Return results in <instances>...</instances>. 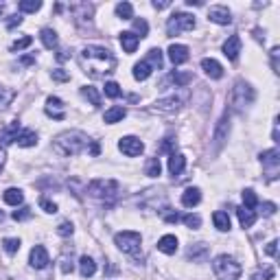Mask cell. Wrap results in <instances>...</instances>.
I'll list each match as a JSON object with an SVG mask.
<instances>
[{
  "instance_id": "42",
  "label": "cell",
  "mask_w": 280,
  "mask_h": 280,
  "mask_svg": "<svg viewBox=\"0 0 280 280\" xmlns=\"http://www.w3.org/2000/svg\"><path fill=\"white\" fill-rule=\"evenodd\" d=\"M2 247L7 254H16L20 249V239H4L2 241Z\"/></svg>"
},
{
  "instance_id": "24",
  "label": "cell",
  "mask_w": 280,
  "mask_h": 280,
  "mask_svg": "<svg viewBox=\"0 0 280 280\" xmlns=\"http://www.w3.org/2000/svg\"><path fill=\"white\" fill-rule=\"evenodd\" d=\"M79 271H81L83 278H90L96 274V262L92 256H81L79 258Z\"/></svg>"
},
{
  "instance_id": "45",
  "label": "cell",
  "mask_w": 280,
  "mask_h": 280,
  "mask_svg": "<svg viewBox=\"0 0 280 280\" xmlns=\"http://www.w3.org/2000/svg\"><path fill=\"white\" fill-rule=\"evenodd\" d=\"M134 29H136V33H138V39L140 37H147V33H149V24L140 18V20H134Z\"/></svg>"
},
{
  "instance_id": "28",
  "label": "cell",
  "mask_w": 280,
  "mask_h": 280,
  "mask_svg": "<svg viewBox=\"0 0 280 280\" xmlns=\"http://www.w3.org/2000/svg\"><path fill=\"white\" fill-rule=\"evenodd\" d=\"M125 114H127V109H125V107H121V105H114V107H109L107 112L103 114V121L112 125V122L122 121V118H125Z\"/></svg>"
},
{
  "instance_id": "19",
  "label": "cell",
  "mask_w": 280,
  "mask_h": 280,
  "mask_svg": "<svg viewBox=\"0 0 280 280\" xmlns=\"http://www.w3.org/2000/svg\"><path fill=\"white\" fill-rule=\"evenodd\" d=\"M138 35L131 33V31H125V33H121V46L122 51L127 52V55H131V52H136V48H138Z\"/></svg>"
},
{
  "instance_id": "2",
  "label": "cell",
  "mask_w": 280,
  "mask_h": 280,
  "mask_svg": "<svg viewBox=\"0 0 280 280\" xmlns=\"http://www.w3.org/2000/svg\"><path fill=\"white\" fill-rule=\"evenodd\" d=\"M92 140L88 138L83 131L79 129H70V131H64V134H59L55 138V142H52V149H55L59 156L68 158V156H79L81 151H86L88 147H90Z\"/></svg>"
},
{
  "instance_id": "1",
  "label": "cell",
  "mask_w": 280,
  "mask_h": 280,
  "mask_svg": "<svg viewBox=\"0 0 280 280\" xmlns=\"http://www.w3.org/2000/svg\"><path fill=\"white\" fill-rule=\"evenodd\" d=\"M79 61H81L83 70H86L92 79L105 77V74L114 72V68H116L114 55L103 46H86L81 51V55H79Z\"/></svg>"
},
{
  "instance_id": "47",
  "label": "cell",
  "mask_w": 280,
  "mask_h": 280,
  "mask_svg": "<svg viewBox=\"0 0 280 280\" xmlns=\"http://www.w3.org/2000/svg\"><path fill=\"white\" fill-rule=\"evenodd\" d=\"M31 208L29 206H24V208H20V210H16V212H13V219H16V221H26V219H31Z\"/></svg>"
},
{
  "instance_id": "48",
  "label": "cell",
  "mask_w": 280,
  "mask_h": 280,
  "mask_svg": "<svg viewBox=\"0 0 280 280\" xmlns=\"http://www.w3.org/2000/svg\"><path fill=\"white\" fill-rule=\"evenodd\" d=\"M39 206H42L46 212H51V214L57 212V204H55V201H51V199H46V197H42V199H39Z\"/></svg>"
},
{
  "instance_id": "32",
  "label": "cell",
  "mask_w": 280,
  "mask_h": 280,
  "mask_svg": "<svg viewBox=\"0 0 280 280\" xmlns=\"http://www.w3.org/2000/svg\"><path fill=\"white\" fill-rule=\"evenodd\" d=\"M13 99H16V90H11V88H0V109H7Z\"/></svg>"
},
{
  "instance_id": "35",
  "label": "cell",
  "mask_w": 280,
  "mask_h": 280,
  "mask_svg": "<svg viewBox=\"0 0 280 280\" xmlns=\"http://www.w3.org/2000/svg\"><path fill=\"white\" fill-rule=\"evenodd\" d=\"M18 9L24 13H35L42 9V2H39V0H22V2L18 4Z\"/></svg>"
},
{
  "instance_id": "55",
  "label": "cell",
  "mask_w": 280,
  "mask_h": 280,
  "mask_svg": "<svg viewBox=\"0 0 280 280\" xmlns=\"http://www.w3.org/2000/svg\"><path fill=\"white\" fill-rule=\"evenodd\" d=\"M164 219H166L169 223H177V221H182V217H179L177 212H166V214H164Z\"/></svg>"
},
{
  "instance_id": "6",
  "label": "cell",
  "mask_w": 280,
  "mask_h": 280,
  "mask_svg": "<svg viewBox=\"0 0 280 280\" xmlns=\"http://www.w3.org/2000/svg\"><path fill=\"white\" fill-rule=\"evenodd\" d=\"M192 29H195V16H191V13L175 11L173 16L169 18V22H166L169 35H179V33H184V31H192Z\"/></svg>"
},
{
  "instance_id": "59",
  "label": "cell",
  "mask_w": 280,
  "mask_h": 280,
  "mask_svg": "<svg viewBox=\"0 0 280 280\" xmlns=\"http://www.w3.org/2000/svg\"><path fill=\"white\" fill-rule=\"evenodd\" d=\"M22 64H26V66H29V64H35V57H22Z\"/></svg>"
},
{
  "instance_id": "57",
  "label": "cell",
  "mask_w": 280,
  "mask_h": 280,
  "mask_svg": "<svg viewBox=\"0 0 280 280\" xmlns=\"http://www.w3.org/2000/svg\"><path fill=\"white\" fill-rule=\"evenodd\" d=\"M4 160H7V153H4V149H0V173H2V166H4Z\"/></svg>"
},
{
  "instance_id": "21",
  "label": "cell",
  "mask_w": 280,
  "mask_h": 280,
  "mask_svg": "<svg viewBox=\"0 0 280 280\" xmlns=\"http://www.w3.org/2000/svg\"><path fill=\"white\" fill-rule=\"evenodd\" d=\"M184 166H186V158L182 156V153H171L169 158V171L173 177H177V175H182Z\"/></svg>"
},
{
  "instance_id": "58",
  "label": "cell",
  "mask_w": 280,
  "mask_h": 280,
  "mask_svg": "<svg viewBox=\"0 0 280 280\" xmlns=\"http://www.w3.org/2000/svg\"><path fill=\"white\" fill-rule=\"evenodd\" d=\"M68 51H59V55H57V59H59V61H64V59H68Z\"/></svg>"
},
{
  "instance_id": "4",
  "label": "cell",
  "mask_w": 280,
  "mask_h": 280,
  "mask_svg": "<svg viewBox=\"0 0 280 280\" xmlns=\"http://www.w3.org/2000/svg\"><path fill=\"white\" fill-rule=\"evenodd\" d=\"M88 192L96 199H114L118 195V182L116 179H94L88 184Z\"/></svg>"
},
{
  "instance_id": "40",
  "label": "cell",
  "mask_w": 280,
  "mask_h": 280,
  "mask_svg": "<svg viewBox=\"0 0 280 280\" xmlns=\"http://www.w3.org/2000/svg\"><path fill=\"white\" fill-rule=\"evenodd\" d=\"M59 269H61V274H70V271L74 269L72 256H68V254H64V256L59 258Z\"/></svg>"
},
{
  "instance_id": "5",
  "label": "cell",
  "mask_w": 280,
  "mask_h": 280,
  "mask_svg": "<svg viewBox=\"0 0 280 280\" xmlns=\"http://www.w3.org/2000/svg\"><path fill=\"white\" fill-rule=\"evenodd\" d=\"M254 99H256V92H254V88L249 83L245 81L234 83V88H232V105L236 109H245L247 105L254 103Z\"/></svg>"
},
{
  "instance_id": "11",
  "label": "cell",
  "mask_w": 280,
  "mask_h": 280,
  "mask_svg": "<svg viewBox=\"0 0 280 280\" xmlns=\"http://www.w3.org/2000/svg\"><path fill=\"white\" fill-rule=\"evenodd\" d=\"M46 114L51 118H55V121H64L66 118V112H64V101L57 99V96H48L46 99Z\"/></svg>"
},
{
  "instance_id": "25",
  "label": "cell",
  "mask_w": 280,
  "mask_h": 280,
  "mask_svg": "<svg viewBox=\"0 0 280 280\" xmlns=\"http://www.w3.org/2000/svg\"><path fill=\"white\" fill-rule=\"evenodd\" d=\"M151 72H153V68H151V64H149L147 59L138 61V64L134 66V79L136 81H144V79H149Z\"/></svg>"
},
{
  "instance_id": "53",
  "label": "cell",
  "mask_w": 280,
  "mask_h": 280,
  "mask_svg": "<svg viewBox=\"0 0 280 280\" xmlns=\"http://www.w3.org/2000/svg\"><path fill=\"white\" fill-rule=\"evenodd\" d=\"M173 144H175V140H173V138H164V142H162L160 151H169V153H175V151H173Z\"/></svg>"
},
{
  "instance_id": "56",
  "label": "cell",
  "mask_w": 280,
  "mask_h": 280,
  "mask_svg": "<svg viewBox=\"0 0 280 280\" xmlns=\"http://www.w3.org/2000/svg\"><path fill=\"white\" fill-rule=\"evenodd\" d=\"M169 0H162V2H158V0H156V2H153V7H156L158 9V11H160V9H166V7H169Z\"/></svg>"
},
{
  "instance_id": "20",
  "label": "cell",
  "mask_w": 280,
  "mask_h": 280,
  "mask_svg": "<svg viewBox=\"0 0 280 280\" xmlns=\"http://www.w3.org/2000/svg\"><path fill=\"white\" fill-rule=\"evenodd\" d=\"M158 249H160L162 254H175L177 252V236L164 234L160 241H158Z\"/></svg>"
},
{
  "instance_id": "10",
  "label": "cell",
  "mask_w": 280,
  "mask_h": 280,
  "mask_svg": "<svg viewBox=\"0 0 280 280\" xmlns=\"http://www.w3.org/2000/svg\"><path fill=\"white\" fill-rule=\"evenodd\" d=\"M29 262H31V267H35V269H44V267L51 262L46 247H44V245H35L29 254Z\"/></svg>"
},
{
  "instance_id": "27",
  "label": "cell",
  "mask_w": 280,
  "mask_h": 280,
  "mask_svg": "<svg viewBox=\"0 0 280 280\" xmlns=\"http://www.w3.org/2000/svg\"><path fill=\"white\" fill-rule=\"evenodd\" d=\"M2 199H4V204H9V206H20L22 201H24V195H22L20 188H7V191L2 192Z\"/></svg>"
},
{
  "instance_id": "8",
  "label": "cell",
  "mask_w": 280,
  "mask_h": 280,
  "mask_svg": "<svg viewBox=\"0 0 280 280\" xmlns=\"http://www.w3.org/2000/svg\"><path fill=\"white\" fill-rule=\"evenodd\" d=\"M261 162H262V169H265L267 179L278 177V171H280V151H278V149L262 151L261 153Z\"/></svg>"
},
{
  "instance_id": "54",
  "label": "cell",
  "mask_w": 280,
  "mask_h": 280,
  "mask_svg": "<svg viewBox=\"0 0 280 280\" xmlns=\"http://www.w3.org/2000/svg\"><path fill=\"white\" fill-rule=\"evenodd\" d=\"M276 241H271V243H267V247H265V254L267 256H276V252H278V247H276Z\"/></svg>"
},
{
  "instance_id": "61",
  "label": "cell",
  "mask_w": 280,
  "mask_h": 280,
  "mask_svg": "<svg viewBox=\"0 0 280 280\" xmlns=\"http://www.w3.org/2000/svg\"><path fill=\"white\" fill-rule=\"evenodd\" d=\"M0 13H2V4H0Z\"/></svg>"
},
{
  "instance_id": "41",
  "label": "cell",
  "mask_w": 280,
  "mask_h": 280,
  "mask_svg": "<svg viewBox=\"0 0 280 280\" xmlns=\"http://www.w3.org/2000/svg\"><path fill=\"white\" fill-rule=\"evenodd\" d=\"M105 94H107L109 99H118V96H121V86H118L116 81H107L105 83Z\"/></svg>"
},
{
  "instance_id": "37",
  "label": "cell",
  "mask_w": 280,
  "mask_h": 280,
  "mask_svg": "<svg viewBox=\"0 0 280 280\" xmlns=\"http://www.w3.org/2000/svg\"><path fill=\"white\" fill-rule=\"evenodd\" d=\"M171 79H173V81H175V86H179V88H186L188 83L192 81V74H191V72H177V70H175V72L171 74Z\"/></svg>"
},
{
  "instance_id": "30",
  "label": "cell",
  "mask_w": 280,
  "mask_h": 280,
  "mask_svg": "<svg viewBox=\"0 0 280 280\" xmlns=\"http://www.w3.org/2000/svg\"><path fill=\"white\" fill-rule=\"evenodd\" d=\"M212 221H214L217 230H221V232L230 230V217H228V212H223V210H217V212L212 214Z\"/></svg>"
},
{
  "instance_id": "7",
  "label": "cell",
  "mask_w": 280,
  "mask_h": 280,
  "mask_svg": "<svg viewBox=\"0 0 280 280\" xmlns=\"http://www.w3.org/2000/svg\"><path fill=\"white\" fill-rule=\"evenodd\" d=\"M140 234L134 230H125V232H118L116 236H114V243H116V247L121 249V252L125 254H136L140 249Z\"/></svg>"
},
{
  "instance_id": "38",
  "label": "cell",
  "mask_w": 280,
  "mask_h": 280,
  "mask_svg": "<svg viewBox=\"0 0 280 280\" xmlns=\"http://www.w3.org/2000/svg\"><path fill=\"white\" fill-rule=\"evenodd\" d=\"M147 61L151 64V68H162V51L160 48H151L147 52Z\"/></svg>"
},
{
  "instance_id": "43",
  "label": "cell",
  "mask_w": 280,
  "mask_h": 280,
  "mask_svg": "<svg viewBox=\"0 0 280 280\" xmlns=\"http://www.w3.org/2000/svg\"><path fill=\"white\" fill-rule=\"evenodd\" d=\"M182 221L186 223L188 228H192V230H197V228L201 226V217H199V214H184Z\"/></svg>"
},
{
  "instance_id": "39",
  "label": "cell",
  "mask_w": 280,
  "mask_h": 280,
  "mask_svg": "<svg viewBox=\"0 0 280 280\" xmlns=\"http://www.w3.org/2000/svg\"><path fill=\"white\" fill-rule=\"evenodd\" d=\"M162 173V164L158 158H151V160L147 162V175L149 177H158V175Z\"/></svg>"
},
{
  "instance_id": "14",
  "label": "cell",
  "mask_w": 280,
  "mask_h": 280,
  "mask_svg": "<svg viewBox=\"0 0 280 280\" xmlns=\"http://www.w3.org/2000/svg\"><path fill=\"white\" fill-rule=\"evenodd\" d=\"M208 20L217 22V24H230V22H232V13H230V9H228V7L217 4V7H210Z\"/></svg>"
},
{
  "instance_id": "46",
  "label": "cell",
  "mask_w": 280,
  "mask_h": 280,
  "mask_svg": "<svg viewBox=\"0 0 280 280\" xmlns=\"http://www.w3.org/2000/svg\"><path fill=\"white\" fill-rule=\"evenodd\" d=\"M72 232H74V228L70 221H61L59 226H57V234L59 236H72Z\"/></svg>"
},
{
  "instance_id": "12",
  "label": "cell",
  "mask_w": 280,
  "mask_h": 280,
  "mask_svg": "<svg viewBox=\"0 0 280 280\" xmlns=\"http://www.w3.org/2000/svg\"><path fill=\"white\" fill-rule=\"evenodd\" d=\"M228 131H230V116H228V112H226L221 118H219L217 131H214V147L217 149L228 140Z\"/></svg>"
},
{
  "instance_id": "36",
  "label": "cell",
  "mask_w": 280,
  "mask_h": 280,
  "mask_svg": "<svg viewBox=\"0 0 280 280\" xmlns=\"http://www.w3.org/2000/svg\"><path fill=\"white\" fill-rule=\"evenodd\" d=\"M243 204H245V208H249V210H254L258 206V197L252 188H245L243 191Z\"/></svg>"
},
{
  "instance_id": "52",
  "label": "cell",
  "mask_w": 280,
  "mask_h": 280,
  "mask_svg": "<svg viewBox=\"0 0 280 280\" xmlns=\"http://www.w3.org/2000/svg\"><path fill=\"white\" fill-rule=\"evenodd\" d=\"M22 24V16H9L7 20V29H16V26Z\"/></svg>"
},
{
  "instance_id": "3",
  "label": "cell",
  "mask_w": 280,
  "mask_h": 280,
  "mask_svg": "<svg viewBox=\"0 0 280 280\" xmlns=\"http://www.w3.org/2000/svg\"><path fill=\"white\" fill-rule=\"evenodd\" d=\"M212 271H214V276H217L219 280H236L243 269H241V265H239V262H236L232 256H228V254H221V256L214 258Z\"/></svg>"
},
{
  "instance_id": "34",
  "label": "cell",
  "mask_w": 280,
  "mask_h": 280,
  "mask_svg": "<svg viewBox=\"0 0 280 280\" xmlns=\"http://www.w3.org/2000/svg\"><path fill=\"white\" fill-rule=\"evenodd\" d=\"M116 16L122 18V20H131L134 18V7L129 2H118L116 4Z\"/></svg>"
},
{
  "instance_id": "60",
  "label": "cell",
  "mask_w": 280,
  "mask_h": 280,
  "mask_svg": "<svg viewBox=\"0 0 280 280\" xmlns=\"http://www.w3.org/2000/svg\"><path fill=\"white\" fill-rule=\"evenodd\" d=\"M186 4H191V7H201V0H186Z\"/></svg>"
},
{
  "instance_id": "44",
  "label": "cell",
  "mask_w": 280,
  "mask_h": 280,
  "mask_svg": "<svg viewBox=\"0 0 280 280\" xmlns=\"http://www.w3.org/2000/svg\"><path fill=\"white\" fill-rule=\"evenodd\" d=\"M31 44H33V37H31V35H24V37L16 39V42L11 44V51H22V48L31 46Z\"/></svg>"
},
{
  "instance_id": "26",
  "label": "cell",
  "mask_w": 280,
  "mask_h": 280,
  "mask_svg": "<svg viewBox=\"0 0 280 280\" xmlns=\"http://www.w3.org/2000/svg\"><path fill=\"white\" fill-rule=\"evenodd\" d=\"M16 142H18V147H35V144H37V134L31 129H22L20 134H18Z\"/></svg>"
},
{
  "instance_id": "22",
  "label": "cell",
  "mask_w": 280,
  "mask_h": 280,
  "mask_svg": "<svg viewBox=\"0 0 280 280\" xmlns=\"http://www.w3.org/2000/svg\"><path fill=\"white\" fill-rule=\"evenodd\" d=\"M201 201V191L199 188H186V191L182 192V204L186 206V208H192V206H197Z\"/></svg>"
},
{
  "instance_id": "49",
  "label": "cell",
  "mask_w": 280,
  "mask_h": 280,
  "mask_svg": "<svg viewBox=\"0 0 280 280\" xmlns=\"http://www.w3.org/2000/svg\"><path fill=\"white\" fill-rule=\"evenodd\" d=\"M278 55H280V48H278V46H274V48H271V68H274V72H280Z\"/></svg>"
},
{
  "instance_id": "29",
  "label": "cell",
  "mask_w": 280,
  "mask_h": 280,
  "mask_svg": "<svg viewBox=\"0 0 280 280\" xmlns=\"http://www.w3.org/2000/svg\"><path fill=\"white\" fill-rule=\"evenodd\" d=\"M39 37H42V44L48 48V51H52V48H57V44H59V39H57V33L52 29H42V33H39Z\"/></svg>"
},
{
  "instance_id": "18",
  "label": "cell",
  "mask_w": 280,
  "mask_h": 280,
  "mask_svg": "<svg viewBox=\"0 0 280 280\" xmlns=\"http://www.w3.org/2000/svg\"><path fill=\"white\" fill-rule=\"evenodd\" d=\"M179 105H182V101H179L177 96H166V99L156 101V109H158V112H166V114L177 112Z\"/></svg>"
},
{
  "instance_id": "17",
  "label": "cell",
  "mask_w": 280,
  "mask_h": 280,
  "mask_svg": "<svg viewBox=\"0 0 280 280\" xmlns=\"http://www.w3.org/2000/svg\"><path fill=\"white\" fill-rule=\"evenodd\" d=\"M201 68H204V72L208 74L210 79H221L223 77V68H221V64H219L217 59H210V57L201 59Z\"/></svg>"
},
{
  "instance_id": "23",
  "label": "cell",
  "mask_w": 280,
  "mask_h": 280,
  "mask_svg": "<svg viewBox=\"0 0 280 280\" xmlns=\"http://www.w3.org/2000/svg\"><path fill=\"white\" fill-rule=\"evenodd\" d=\"M236 217H239L241 226L243 228H252L254 223H256V212L249 208H245V206H241V208H236Z\"/></svg>"
},
{
  "instance_id": "16",
  "label": "cell",
  "mask_w": 280,
  "mask_h": 280,
  "mask_svg": "<svg viewBox=\"0 0 280 280\" xmlns=\"http://www.w3.org/2000/svg\"><path fill=\"white\" fill-rule=\"evenodd\" d=\"M20 131H22V127H20V122H18V121L9 122L7 127H2V129H0V142H2V144L16 142V138H18V134H20Z\"/></svg>"
},
{
  "instance_id": "50",
  "label": "cell",
  "mask_w": 280,
  "mask_h": 280,
  "mask_svg": "<svg viewBox=\"0 0 280 280\" xmlns=\"http://www.w3.org/2000/svg\"><path fill=\"white\" fill-rule=\"evenodd\" d=\"M262 214H267V217H271V214H276V204H271V201H265V204L261 206Z\"/></svg>"
},
{
  "instance_id": "15",
  "label": "cell",
  "mask_w": 280,
  "mask_h": 280,
  "mask_svg": "<svg viewBox=\"0 0 280 280\" xmlns=\"http://www.w3.org/2000/svg\"><path fill=\"white\" fill-rule=\"evenodd\" d=\"M188 46H184V44H171L169 46V59L173 61L175 66L179 64H186L188 61Z\"/></svg>"
},
{
  "instance_id": "33",
  "label": "cell",
  "mask_w": 280,
  "mask_h": 280,
  "mask_svg": "<svg viewBox=\"0 0 280 280\" xmlns=\"http://www.w3.org/2000/svg\"><path fill=\"white\" fill-rule=\"evenodd\" d=\"M206 252H208V247H206L204 243H195L192 247H188L186 256H188V258H192V261H199L201 256H206Z\"/></svg>"
},
{
  "instance_id": "13",
  "label": "cell",
  "mask_w": 280,
  "mask_h": 280,
  "mask_svg": "<svg viewBox=\"0 0 280 280\" xmlns=\"http://www.w3.org/2000/svg\"><path fill=\"white\" fill-rule=\"evenodd\" d=\"M239 52H241V37L239 35H230L226 39V44H223V55L230 61H236L239 59Z\"/></svg>"
},
{
  "instance_id": "9",
  "label": "cell",
  "mask_w": 280,
  "mask_h": 280,
  "mask_svg": "<svg viewBox=\"0 0 280 280\" xmlns=\"http://www.w3.org/2000/svg\"><path fill=\"white\" fill-rule=\"evenodd\" d=\"M118 149H121L125 156L136 158L144 151V144H142V140L136 138V136H125V138H121V142H118Z\"/></svg>"
},
{
  "instance_id": "31",
  "label": "cell",
  "mask_w": 280,
  "mask_h": 280,
  "mask_svg": "<svg viewBox=\"0 0 280 280\" xmlns=\"http://www.w3.org/2000/svg\"><path fill=\"white\" fill-rule=\"evenodd\" d=\"M81 94L86 96V99L90 101V103L94 105V107H99V105H101V94L96 92V88H92V86H83V88H81Z\"/></svg>"
},
{
  "instance_id": "51",
  "label": "cell",
  "mask_w": 280,
  "mask_h": 280,
  "mask_svg": "<svg viewBox=\"0 0 280 280\" xmlns=\"http://www.w3.org/2000/svg\"><path fill=\"white\" fill-rule=\"evenodd\" d=\"M52 79H55V81H68L70 79V74L66 72V70H52Z\"/></svg>"
}]
</instances>
